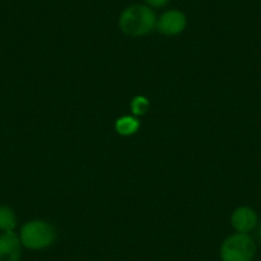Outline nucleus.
Returning <instances> with one entry per match:
<instances>
[{"label": "nucleus", "mask_w": 261, "mask_h": 261, "mask_svg": "<svg viewBox=\"0 0 261 261\" xmlns=\"http://www.w3.org/2000/svg\"><path fill=\"white\" fill-rule=\"evenodd\" d=\"M156 16L149 6L135 4L122 12L119 27L125 35L139 37L151 32L156 26Z\"/></svg>", "instance_id": "f257e3e1"}, {"label": "nucleus", "mask_w": 261, "mask_h": 261, "mask_svg": "<svg viewBox=\"0 0 261 261\" xmlns=\"http://www.w3.org/2000/svg\"><path fill=\"white\" fill-rule=\"evenodd\" d=\"M22 246L30 250H42L54 242L55 230L49 223L42 220H32L26 223L19 232Z\"/></svg>", "instance_id": "f03ea898"}, {"label": "nucleus", "mask_w": 261, "mask_h": 261, "mask_svg": "<svg viewBox=\"0 0 261 261\" xmlns=\"http://www.w3.org/2000/svg\"><path fill=\"white\" fill-rule=\"evenodd\" d=\"M256 245L247 233H236L228 237L220 248L223 261H252Z\"/></svg>", "instance_id": "7ed1b4c3"}, {"label": "nucleus", "mask_w": 261, "mask_h": 261, "mask_svg": "<svg viewBox=\"0 0 261 261\" xmlns=\"http://www.w3.org/2000/svg\"><path fill=\"white\" fill-rule=\"evenodd\" d=\"M186 24H187V19H186L185 13L177 11V9L167 11L162 14V17L156 22L158 30L167 36H174V35L180 34L185 30Z\"/></svg>", "instance_id": "20e7f679"}, {"label": "nucleus", "mask_w": 261, "mask_h": 261, "mask_svg": "<svg viewBox=\"0 0 261 261\" xmlns=\"http://www.w3.org/2000/svg\"><path fill=\"white\" fill-rule=\"evenodd\" d=\"M21 241L14 232H2L0 234V261H19Z\"/></svg>", "instance_id": "39448f33"}, {"label": "nucleus", "mask_w": 261, "mask_h": 261, "mask_svg": "<svg viewBox=\"0 0 261 261\" xmlns=\"http://www.w3.org/2000/svg\"><path fill=\"white\" fill-rule=\"evenodd\" d=\"M232 225L238 233H250L257 225V214L248 206L238 207L232 215Z\"/></svg>", "instance_id": "423d86ee"}, {"label": "nucleus", "mask_w": 261, "mask_h": 261, "mask_svg": "<svg viewBox=\"0 0 261 261\" xmlns=\"http://www.w3.org/2000/svg\"><path fill=\"white\" fill-rule=\"evenodd\" d=\"M17 227L16 214L8 206H0V232H14Z\"/></svg>", "instance_id": "0eeeda50"}, {"label": "nucleus", "mask_w": 261, "mask_h": 261, "mask_svg": "<svg viewBox=\"0 0 261 261\" xmlns=\"http://www.w3.org/2000/svg\"><path fill=\"white\" fill-rule=\"evenodd\" d=\"M139 127V120L134 117L119 118L115 123V129L118 130V134L123 135V136H130V135L136 134Z\"/></svg>", "instance_id": "6e6552de"}, {"label": "nucleus", "mask_w": 261, "mask_h": 261, "mask_svg": "<svg viewBox=\"0 0 261 261\" xmlns=\"http://www.w3.org/2000/svg\"><path fill=\"white\" fill-rule=\"evenodd\" d=\"M149 107H150L149 101H147L146 97L144 96L135 97V100L132 101V104H130L132 112H134V114L136 115H144L145 113L147 112V109H149Z\"/></svg>", "instance_id": "1a4fd4ad"}, {"label": "nucleus", "mask_w": 261, "mask_h": 261, "mask_svg": "<svg viewBox=\"0 0 261 261\" xmlns=\"http://www.w3.org/2000/svg\"><path fill=\"white\" fill-rule=\"evenodd\" d=\"M146 2L147 6L150 8H162V7H165L168 3H169L170 0H145Z\"/></svg>", "instance_id": "9d476101"}, {"label": "nucleus", "mask_w": 261, "mask_h": 261, "mask_svg": "<svg viewBox=\"0 0 261 261\" xmlns=\"http://www.w3.org/2000/svg\"><path fill=\"white\" fill-rule=\"evenodd\" d=\"M257 236H258V238H260V241H261V225H260V227H258V230H257Z\"/></svg>", "instance_id": "9b49d317"}]
</instances>
